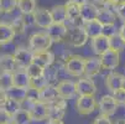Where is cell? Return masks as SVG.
<instances>
[{
	"mask_svg": "<svg viewBox=\"0 0 125 124\" xmlns=\"http://www.w3.org/2000/svg\"><path fill=\"white\" fill-rule=\"evenodd\" d=\"M92 124H113V122H112L110 117L100 114V115H98V117L93 120Z\"/></svg>",
	"mask_w": 125,
	"mask_h": 124,
	"instance_id": "cell-39",
	"label": "cell"
},
{
	"mask_svg": "<svg viewBox=\"0 0 125 124\" xmlns=\"http://www.w3.org/2000/svg\"><path fill=\"white\" fill-rule=\"evenodd\" d=\"M116 34H119V29L116 26V24H106V25H103V32L102 35H104L105 37L108 39H112L113 36H115Z\"/></svg>",
	"mask_w": 125,
	"mask_h": 124,
	"instance_id": "cell-36",
	"label": "cell"
},
{
	"mask_svg": "<svg viewBox=\"0 0 125 124\" xmlns=\"http://www.w3.org/2000/svg\"><path fill=\"white\" fill-rule=\"evenodd\" d=\"M55 60H56L55 55H53V52H51L50 50L40 51V52H33V62L40 65L45 69L52 67V65L55 63Z\"/></svg>",
	"mask_w": 125,
	"mask_h": 124,
	"instance_id": "cell-17",
	"label": "cell"
},
{
	"mask_svg": "<svg viewBox=\"0 0 125 124\" xmlns=\"http://www.w3.org/2000/svg\"><path fill=\"white\" fill-rule=\"evenodd\" d=\"M26 71H27V73H29V76L31 77V79L32 78H37V77H41V76H43L45 73H46V69L43 68V67H41L40 65H37V63H35V62H32L27 68H25Z\"/></svg>",
	"mask_w": 125,
	"mask_h": 124,
	"instance_id": "cell-32",
	"label": "cell"
},
{
	"mask_svg": "<svg viewBox=\"0 0 125 124\" xmlns=\"http://www.w3.org/2000/svg\"><path fill=\"white\" fill-rule=\"evenodd\" d=\"M103 66L99 56H92L85 58V67H84V76L85 77H94L100 73Z\"/></svg>",
	"mask_w": 125,
	"mask_h": 124,
	"instance_id": "cell-15",
	"label": "cell"
},
{
	"mask_svg": "<svg viewBox=\"0 0 125 124\" xmlns=\"http://www.w3.org/2000/svg\"><path fill=\"white\" fill-rule=\"evenodd\" d=\"M110 48L116 50V51H123L125 48V40L120 36V34H116L115 36L110 39Z\"/></svg>",
	"mask_w": 125,
	"mask_h": 124,
	"instance_id": "cell-35",
	"label": "cell"
},
{
	"mask_svg": "<svg viewBox=\"0 0 125 124\" xmlns=\"http://www.w3.org/2000/svg\"><path fill=\"white\" fill-rule=\"evenodd\" d=\"M19 68L14 58V55L3 54L0 55V72H15Z\"/></svg>",
	"mask_w": 125,
	"mask_h": 124,
	"instance_id": "cell-23",
	"label": "cell"
},
{
	"mask_svg": "<svg viewBox=\"0 0 125 124\" xmlns=\"http://www.w3.org/2000/svg\"><path fill=\"white\" fill-rule=\"evenodd\" d=\"M22 21H24V24H25L26 29H27V27H30V26H32V25H35V17H33V14L22 15Z\"/></svg>",
	"mask_w": 125,
	"mask_h": 124,
	"instance_id": "cell-40",
	"label": "cell"
},
{
	"mask_svg": "<svg viewBox=\"0 0 125 124\" xmlns=\"http://www.w3.org/2000/svg\"><path fill=\"white\" fill-rule=\"evenodd\" d=\"M102 61V66L104 69H115L119 63H120V52L113 48H109L108 51H105L103 55L99 56Z\"/></svg>",
	"mask_w": 125,
	"mask_h": 124,
	"instance_id": "cell-9",
	"label": "cell"
},
{
	"mask_svg": "<svg viewBox=\"0 0 125 124\" xmlns=\"http://www.w3.org/2000/svg\"><path fill=\"white\" fill-rule=\"evenodd\" d=\"M92 3H94V4H97L98 6H102L103 5V3H105L106 0H91Z\"/></svg>",
	"mask_w": 125,
	"mask_h": 124,
	"instance_id": "cell-47",
	"label": "cell"
},
{
	"mask_svg": "<svg viewBox=\"0 0 125 124\" xmlns=\"http://www.w3.org/2000/svg\"><path fill=\"white\" fill-rule=\"evenodd\" d=\"M89 40L88 35L83 27V25H73V26H69V30H68V34H67V39L66 41L72 46V47H76V48H79V47H83L87 41Z\"/></svg>",
	"mask_w": 125,
	"mask_h": 124,
	"instance_id": "cell-3",
	"label": "cell"
},
{
	"mask_svg": "<svg viewBox=\"0 0 125 124\" xmlns=\"http://www.w3.org/2000/svg\"><path fill=\"white\" fill-rule=\"evenodd\" d=\"M116 17L118 15L108 9H105L103 6L99 8V11H98V17H97V20L103 24V25H106V24H114L116 21Z\"/></svg>",
	"mask_w": 125,
	"mask_h": 124,
	"instance_id": "cell-25",
	"label": "cell"
},
{
	"mask_svg": "<svg viewBox=\"0 0 125 124\" xmlns=\"http://www.w3.org/2000/svg\"><path fill=\"white\" fill-rule=\"evenodd\" d=\"M17 9L22 15L33 14L37 9V1L36 0H17Z\"/></svg>",
	"mask_w": 125,
	"mask_h": 124,
	"instance_id": "cell-27",
	"label": "cell"
},
{
	"mask_svg": "<svg viewBox=\"0 0 125 124\" xmlns=\"http://www.w3.org/2000/svg\"><path fill=\"white\" fill-rule=\"evenodd\" d=\"M16 35L17 32L10 24L0 23V47L5 46L8 44H11Z\"/></svg>",
	"mask_w": 125,
	"mask_h": 124,
	"instance_id": "cell-21",
	"label": "cell"
},
{
	"mask_svg": "<svg viewBox=\"0 0 125 124\" xmlns=\"http://www.w3.org/2000/svg\"><path fill=\"white\" fill-rule=\"evenodd\" d=\"M77 83V94L78 96H95L98 88L95 82L91 77H79Z\"/></svg>",
	"mask_w": 125,
	"mask_h": 124,
	"instance_id": "cell-8",
	"label": "cell"
},
{
	"mask_svg": "<svg viewBox=\"0 0 125 124\" xmlns=\"http://www.w3.org/2000/svg\"><path fill=\"white\" fill-rule=\"evenodd\" d=\"M4 108H5L11 115H14V114H16L17 112L21 109V102L15 101V99H12V98H9V99L6 101V103L4 104Z\"/></svg>",
	"mask_w": 125,
	"mask_h": 124,
	"instance_id": "cell-33",
	"label": "cell"
},
{
	"mask_svg": "<svg viewBox=\"0 0 125 124\" xmlns=\"http://www.w3.org/2000/svg\"><path fill=\"white\" fill-rule=\"evenodd\" d=\"M52 44H53V41L46 34V31H43V32H33L27 40V46L33 52L47 51V50L51 48Z\"/></svg>",
	"mask_w": 125,
	"mask_h": 124,
	"instance_id": "cell-2",
	"label": "cell"
},
{
	"mask_svg": "<svg viewBox=\"0 0 125 124\" xmlns=\"http://www.w3.org/2000/svg\"><path fill=\"white\" fill-rule=\"evenodd\" d=\"M113 124H125V119L124 118H118V119L113 120Z\"/></svg>",
	"mask_w": 125,
	"mask_h": 124,
	"instance_id": "cell-46",
	"label": "cell"
},
{
	"mask_svg": "<svg viewBox=\"0 0 125 124\" xmlns=\"http://www.w3.org/2000/svg\"><path fill=\"white\" fill-rule=\"evenodd\" d=\"M17 8V0H0V14L11 12Z\"/></svg>",
	"mask_w": 125,
	"mask_h": 124,
	"instance_id": "cell-34",
	"label": "cell"
},
{
	"mask_svg": "<svg viewBox=\"0 0 125 124\" xmlns=\"http://www.w3.org/2000/svg\"><path fill=\"white\" fill-rule=\"evenodd\" d=\"M116 15H118V19H120L123 23H125V3L118 5Z\"/></svg>",
	"mask_w": 125,
	"mask_h": 124,
	"instance_id": "cell-41",
	"label": "cell"
},
{
	"mask_svg": "<svg viewBox=\"0 0 125 124\" xmlns=\"http://www.w3.org/2000/svg\"><path fill=\"white\" fill-rule=\"evenodd\" d=\"M124 77L121 73L119 72H115V71H110V72L105 76L104 78V83H105V87L113 93L120 88H123V83H124Z\"/></svg>",
	"mask_w": 125,
	"mask_h": 124,
	"instance_id": "cell-14",
	"label": "cell"
},
{
	"mask_svg": "<svg viewBox=\"0 0 125 124\" xmlns=\"http://www.w3.org/2000/svg\"><path fill=\"white\" fill-rule=\"evenodd\" d=\"M51 84L50 83V79L47 77V75L45 73L43 76L41 77H37V78H32L31 79V84H30V88H33L36 91H41L42 88H45L46 86Z\"/></svg>",
	"mask_w": 125,
	"mask_h": 124,
	"instance_id": "cell-31",
	"label": "cell"
},
{
	"mask_svg": "<svg viewBox=\"0 0 125 124\" xmlns=\"http://www.w3.org/2000/svg\"><path fill=\"white\" fill-rule=\"evenodd\" d=\"M119 34H120V36L125 40V23H123V25L119 27Z\"/></svg>",
	"mask_w": 125,
	"mask_h": 124,
	"instance_id": "cell-44",
	"label": "cell"
},
{
	"mask_svg": "<svg viewBox=\"0 0 125 124\" xmlns=\"http://www.w3.org/2000/svg\"><path fill=\"white\" fill-rule=\"evenodd\" d=\"M8 124H15V123H14V122H10V123H8Z\"/></svg>",
	"mask_w": 125,
	"mask_h": 124,
	"instance_id": "cell-50",
	"label": "cell"
},
{
	"mask_svg": "<svg viewBox=\"0 0 125 124\" xmlns=\"http://www.w3.org/2000/svg\"><path fill=\"white\" fill-rule=\"evenodd\" d=\"M66 10H67V25L68 26H73V25H78L77 23L81 21V6L73 3L67 1L66 4ZM83 24V23H82Z\"/></svg>",
	"mask_w": 125,
	"mask_h": 124,
	"instance_id": "cell-20",
	"label": "cell"
},
{
	"mask_svg": "<svg viewBox=\"0 0 125 124\" xmlns=\"http://www.w3.org/2000/svg\"><path fill=\"white\" fill-rule=\"evenodd\" d=\"M10 122H12V115L4 107H0V124H8Z\"/></svg>",
	"mask_w": 125,
	"mask_h": 124,
	"instance_id": "cell-38",
	"label": "cell"
},
{
	"mask_svg": "<svg viewBox=\"0 0 125 124\" xmlns=\"http://www.w3.org/2000/svg\"><path fill=\"white\" fill-rule=\"evenodd\" d=\"M118 107H119V104L114 99L113 94H104L100 97V99L98 102V109H99L100 114H103V115H108V117L114 115L116 113Z\"/></svg>",
	"mask_w": 125,
	"mask_h": 124,
	"instance_id": "cell-6",
	"label": "cell"
},
{
	"mask_svg": "<svg viewBox=\"0 0 125 124\" xmlns=\"http://www.w3.org/2000/svg\"><path fill=\"white\" fill-rule=\"evenodd\" d=\"M53 23H67V10L66 5H55L50 9Z\"/></svg>",
	"mask_w": 125,
	"mask_h": 124,
	"instance_id": "cell-26",
	"label": "cell"
},
{
	"mask_svg": "<svg viewBox=\"0 0 125 124\" xmlns=\"http://www.w3.org/2000/svg\"><path fill=\"white\" fill-rule=\"evenodd\" d=\"M91 48L95 56H100L110 48V39L105 37L104 35H100V36L91 40Z\"/></svg>",
	"mask_w": 125,
	"mask_h": 124,
	"instance_id": "cell-18",
	"label": "cell"
},
{
	"mask_svg": "<svg viewBox=\"0 0 125 124\" xmlns=\"http://www.w3.org/2000/svg\"><path fill=\"white\" fill-rule=\"evenodd\" d=\"M67 1H69V3H73V4H77V5L82 6V5H84L85 3L91 1V0H67Z\"/></svg>",
	"mask_w": 125,
	"mask_h": 124,
	"instance_id": "cell-43",
	"label": "cell"
},
{
	"mask_svg": "<svg viewBox=\"0 0 125 124\" xmlns=\"http://www.w3.org/2000/svg\"><path fill=\"white\" fill-rule=\"evenodd\" d=\"M47 124H63L62 120H57V119H48Z\"/></svg>",
	"mask_w": 125,
	"mask_h": 124,
	"instance_id": "cell-45",
	"label": "cell"
},
{
	"mask_svg": "<svg viewBox=\"0 0 125 124\" xmlns=\"http://www.w3.org/2000/svg\"><path fill=\"white\" fill-rule=\"evenodd\" d=\"M19 68H27L33 62V51L29 46H19L12 52Z\"/></svg>",
	"mask_w": 125,
	"mask_h": 124,
	"instance_id": "cell-4",
	"label": "cell"
},
{
	"mask_svg": "<svg viewBox=\"0 0 125 124\" xmlns=\"http://www.w3.org/2000/svg\"><path fill=\"white\" fill-rule=\"evenodd\" d=\"M115 1H116L118 4H124V3H125V0H115Z\"/></svg>",
	"mask_w": 125,
	"mask_h": 124,
	"instance_id": "cell-48",
	"label": "cell"
},
{
	"mask_svg": "<svg viewBox=\"0 0 125 124\" xmlns=\"http://www.w3.org/2000/svg\"><path fill=\"white\" fill-rule=\"evenodd\" d=\"M84 67H85V58L79 55L69 56L63 65V71L71 77H83L84 76Z\"/></svg>",
	"mask_w": 125,
	"mask_h": 124,
	"instance_id": "cell-1",
	"label": "cell"
},
{
	"mask_svg": "<svg viewBox=\"0 0 125 124\" xmlns=\"http://www.w3.org/2000/svg\"><path fill=\"white\" fill-rule=\"evenodd\" d=\"M57 91L61 98L63 99H71L73 98L77 94V83L74 81H71V79H63L57 83Z\"/></svg>",
	"mask_w": 125,
	"mask_h": 124,
	"instance_id": "cell-11",
	"label": "cell"
},
{
	"mask_svg": "<svg viewBox=\"0 0 125 124\" xmlns=\"http://www.w3.org/2000/svg\"><path fill=\"white\" fill-rule=\"evenodd\" d=\"M12 77H14V86L22 87V88H30L31 77L29 76L27 71L25 68H17L15 72H12Z\"/></svg>",
	"mask_w": 125,
	"mask_h": 124,
	"instance_id": "cell-22",
	"label": "cell"
},
{
	"mask_svg": "<svg viewBox=\"0 0 125 124\" xmlns=\"http://www.w3.org/2000/svg\"><path fill=\"white\" fill-rule=\"evenodd\" d=\"M30 114L32 117V120H35V122H41V120L48 119L50 105L41 102V101H37L33 103L32 108L30 111Z\"/></svg>",
	"mask_w": 125,
	"mask_h": 124,
	"instance_id": "cell-13",
	"label": "cell"
},
{
	"mask_svg": "<svg viewBox=\"0 0 125 124\" xmlns=\"http://www.w3.org/2000/svg\"><path fill=\"white\" fill-rule=\"evenodd\" d=\"M97 101L94 96H79L76 102V111L82 115H88L95 111Z\"/></svg>",
	"mask_w": 125,
	"mask_h": 124,
	"instance_id": "cell-7",
	"label": "cell"
},
{
	"mask_svg": "<svg viewBox=\"0 0 125 124\" xmlns=\"http://www.w3.org/2000/svg\"><path fill=\"white\" fill-rule=\"evenodd\" d=\"M68 30H69V26L64 23H53L45 31L53 42H62L67 39Z\"/></svg>",
	"mask_w": 125,
	"mask_h": 124,
	"instance_id": "cell-5",
	"label": "cell"
},
{
	"mask_svg": "<svg viewBox=\"0 0 125 124\" xmlns=\"http://www.w3.org/2000/svg\"><path fill=\"white\" fill-rule=\"evenodd\" d=\"M9 98H12L15 101H19V102H24L27 98V93H29V88H22V87H16L12 86L10 90L6 91Z\"/></svg>",
	"mask_w": 125,
	"mask_h": 124,
	"instance_id": "cell-28",
	"label": "cell"
},
{
	"mask_svg": "<svg viewBox=\"0 0 125 124\" xmlns=\"http://www.w3.org/2000/svg\"><path fill=\"white\" fill-rule=\"evenodd\" d=\"M112 94L119 105H125V90L124 88H120V90L113 92Z\"/></svg>",
	"mask_w": 125,
	"mask_h": 124,
	"instance_id": "cell-37",
	"label": "cell"
},
{
	"mask_svg": "<svg viewBox=\"0 0 125 124\" xmlns=\"http://www.w3.org/2000/svg\"><path fill=\"white\" fill-rule=\"evenodd\" d=\"M33 17H35V26L43 29V30H46L53 24V19H52L50 9L37 8L36 11L33 12Z\"/></svg>",
	"mask_w": 125,
	"mask_h": 124,
	"instance_id": "cell-10",
	"label": "cell"
},
{
	"mask_svg": "<svg viewBox=\"0 0 125 124\" xmlns=\"http://www.w3.org/2000/svg\"><path fill=\"white\" fill-rule=\"evenodd\" d=\"M99 8L100 6H98L97 4H94L92 1H88L84 5H82L81 6V20H82V23L97 20Z\"/></svg>",
	"mask_w": 125,
	"mask_h": 124,
	"instance_id": "cell-16",
	"label": "cell"
},
{
	"mask_svg": "<svg viewBox=\"0 0 125 124\" xmlns=\"http://www.w3.org/2000/svg\"><path fill=\"white\" fill-rule=\"evenodd\" d=\"M89 40H93L98 36H100L103 32V24H100L98 20H92V21H87L82 24Z\"/></svg>",
	"mask_w": 125,
	"mask_h": 124,
	"instance_id": "cell-24",
	"label": "cell"
},
{
	"mask_svg": "<svg viewBox=\"0 0 125 124\" xmlns=\"http://www.w3.org/2000/svg\"><path fill=\"white\" fill-rule=\"evenodd\" d=\"M123 88L125 90V77H124V83H123Z\"/></svg>",
	"mask_w": 125,
	"mask_h": 124,
	"instance_id": "cell-49",
	"label": "cell"
},
{
	"mask_svg": "<svg viewBox=\"0 0 125 124\" xmlns=\"http://www.w3.org/2000/svg\"><path fill=\"white\" fill-rule=\"evenodd\" d=\"M8 99H9L8 92L5 90H1V88H0V107H4V104L6 103Z\"/></svg>",
	"mask_w": 125,
	"mask_h": 124,
	"instance_id": "cell-42",
	"label": "cell"
},
{
	"mask_svg": "<svg viewBox=\"0 0 125 124\" xmlns=\"http://www.w3.org/2000/svg\"><path fill=\"white\" fill-rule=\"evenodd\" d=\"M12 122L15 124H31V122H33V120H32L30 112L21 108L16 114L12 115Z\"/></svg>",
	"mask_w": 125,
	"mask_h": 124,
	"instance_id": "cell-29",
	"label": "cell"
},
{
	"mask_svg": "<svg viewBox=\"0 0 125 124\" xmlns=\"http://www.w3.org/2000/svg\"><path fill=\"white\" fill-rule=\"evenodd\" d=\"M14 86V77L11 72H0V88L1 90H10Z\"/></svg>",
	"mask_w": 125,
	"mask_h": 124,
	"instance_id": "cell-30",
	"label": "cell"
},
{
	"mask_svg": "<svg viewBox=\"0 0 125 124\" xmlns=\"http://www.w3.org/2000/svg\"><path fill=\"white\" fill-rule=\"evenodd\" d=\"M48 105H50L48 119L62 120L64 114H66V109H67V99H63V98L60 97L56 102H53Z\"/></svg>",
	"mask_w": 125,
	"mask_h": 124,
	"instance_id": "cell-12",
	"label": "cell"
},
{
	"mask_svg": "<svg viewBox=\"0 0 125 124\" xmlns=\"http://www.w3.org/2000/svg\"><path fill=\"white\" fill-rule=\"evenodd\" d=\"M60 98L57 87L53 84H48L45 88H42L41 91H39V101L46 103V104H51L53 102H56Z\"/></svg>",
	"mask_w": 125,
	"mask_h": 124,
	"instance_id": "cell-19",
	"label": "cell"
}]
</instances>
